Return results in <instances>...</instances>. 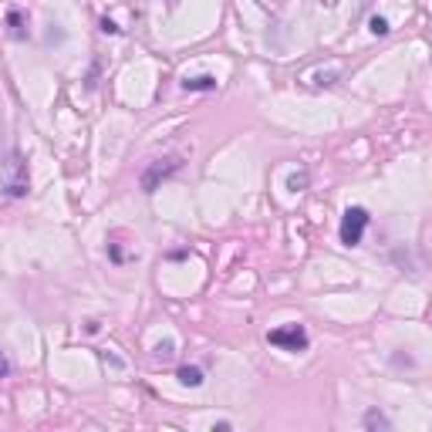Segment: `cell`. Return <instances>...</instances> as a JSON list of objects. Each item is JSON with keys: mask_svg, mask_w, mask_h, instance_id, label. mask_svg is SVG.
<instances>
[{"mask_svg": "<svg viewBox=\"0 0 432 432\" xmlns=\"http://www.w3.org/2000/svg\"><path fill=\"white\" fill-rule=\"evenodd\" d=\"M365 426H368V429H375V426H378V429H392V422H389L382 412H375V409L365 416Z\"/></svg>", "mask_w": 432, "mask_h": 432, "instance_id": "ba28073f", "label": "cell"}, {"mask_svg": "<svg viewBox=\"0 0 432 432\" xmlns=\"http://www.w3.org/2000/svg\"><path fill=\"white\" fill-rule=\"evenodd\" d=\"M267 341L277 345V348H284V352H304L308 348V331L301 324H284V328H274L267 334Z\"/></svg>", "mask_w": 432, "mask_h": 432, "instance_id": "7a4b0ae2", "label": "cell"}, {"mask_svg": "<svg viewBox=\"0 0 432 432\" xmlns=\"http://www.w3.org/2000/svg\"><path fill=\"white\" fill-rule=\"evenodd\" d=\"M304 186H308V172H304V169H301V172H291V179H287V190H291V193H301Z\"/></svg>", "mask_w": 432, "mask_h": 432, "instance_id": "9c48e42d", "label": "cell"}, {"mask_svg": "<svg viewBox=\"0 0 432 432\" xmlns=\"http://www.w3.org/2000/svg\"><path fill=\"white\" fill-rule=\"evenodd\" d=\"M368 31H372L375 38H385V34H389V21H385V17H372V21H368Z\"/></svg>", "mask_w": 432, "mask_h": 432, "instance_id": "30bf717a", "label": "cell"}, {"mask_svg": "<svg viewBox=\"0 0 432 432\" xmlns=\"http://www.w3.org/2000/svg\"><path fill=\"white\" fill-rule=\"evenodd\" d=\"M0 190L7 196H24L27 193V166H24V159L17 152L0 166Z\"/></svg>", "mask_w": 432, "mask_h": 432, "instance_id": "6da1fadb", "label": "cell"}, {"mask_svg": "<svg viewBox=\"0 0 432 432\" xmlns=\"http://www.w3.org/2000/svg\"><path fill=\"white\" fill-rule=\"evenodd\" d=\"M172 348H176L172 341H162V345H156V354H159V358H169V354H172Z\"/></svg>", "mask_w": 432, "mask_h": 432, "instance_id": "8fae6325", "label": "cell"}, {"mask_svg": "<svg viewBox=\"0 0 432 432\" xmlns=\"http://www.w3.org/2000/svg\"><path fill=\"white\" fill-rule=\"evenodd\" d=\"M7 372H10V365H7V358H3V352H0V378H3Z\"/></svg>", "mask_w": 432, "mask_h": 432, "instance_id": "4fadbf2b", "label": "cell"}, {"mask_svg": "<svg viewBox=\"0 0 432 432\" xmlns=\"http://www.w3.org/2000/svg\"><path fill=\"white\" fill-rule=\"evenodd\" d=\"M183 162H179V156H166V159H156L146 172H142V193H156V186L162 183V179H169L176 169H179Z\"/></svg>", "mask_w": 432, "mask_h": 432, "instance_id": "277c9868", "label": "cell"}, {"mask_svg": "<svg viewBox=\"0 0 432 432\" xmlns=\"http://www.w3.org/2000/svg\"><path fill=\"white\" fill-rule=\"evenodd\" d=\"M179 382H183V385H190V389H196V385H203V372L186 365V368H179Z\"/></svg>", "mask_w": 432, "mask_h": 432, "instance_id": "52a82bcc", "label": "cell"}, {"mask_svg": "<svg viewBox=\"0 0 432 432\" xmlns=\"http://www.w3.org/2000/svg\"><path fill=\"white\" fill-rule=\"evenodd\" d=\"M338 78H341V61H331L328 68L317 65V68H311V71L301 75V81H304L308 88H328V84H334Z\"/></svg>", "mask_w": 432, "mask_h": 432, "instance_id": "5b68a950", "label": "cell"}, {"mask_svg": "<svg viewBox=\"0 0 432 432\" xmlns=\"http://www.w3.org/2000/svg\"><path fill=\"white\" fill-rule=\"evenodd\" d=\"M102 31H105V34H115L118 27H115V24H112V21H102Z\"/></svg>", "mask_w": 432, "mask_h": 432, "instance_id": "7c38bea8", "label": "cell"}, {"mask_svg": "<svg viewBox=\"0 0 432 432\" xmlns=\"http://www.w3.org/2000/svg\"><path fill=\"white\" fill-rule=\"evenodd\" d=\"M365 227H368V209L348 206V209H345V220H341V243L358 247L361 236H365Z\"/></svg>", "mask_w": 432, "mask_h": 432, "instance_id": "3957f363", "label": "cell"}, {"mask_svg": "<svg viewBox=\"0 0 432 432\" xmlns=\"http://www.w3.org/2000/svg\"><path fill=\"white\" fill-rule=\"evenodd\" d=\"M183 88H186V91H209V88H216V78H213V75L186 78V81H183Z\"/></svg>", "mask_w": 432, "mask_h": 432, "instance_id": "8992f818", "label": "cell"}]
</instances>
